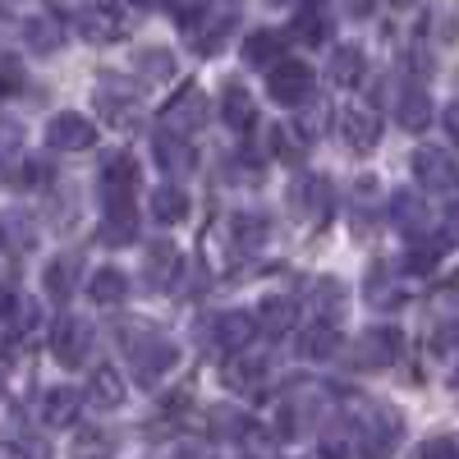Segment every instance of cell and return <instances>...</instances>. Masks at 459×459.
<instances>
[{"label": "cell", "mask_w": 459, "mask_h": 459, "mask_svg": "<svg viewBox=\"0 0 459 459\" xmlns=\"http://www.w3.org/2000/svg\"><path fill=\"white\" fill-rule=\"evenodd\" d=\"M74 281H79V262H74V257H56V262L47 266V294H51L56 303H65V299L74 294Z\"/></svg>", "instance_id": "obj_33"}, {"label": "cell", "mask_w": 459, "mask_h": 459, "mask_svg": "<svg viewBox=\"0 0 459 459\" xmlns=\"http://www.w3.org/2000/svg\"><path fill=\"white\" fill-rule=\"evenodd\" d=\"M340 134H344V143H350V152H372L377 138H381V120L372 110H344Z\"/></svg>", "instance_id": "obj_14"}, {"label": "cell", "mask_w": 459, "mask_h": 459, "mask_svg": "<svg viewBox=\"0 0 459 459\" xmlns=\"http://www.w3.org/2000/svg\"><path fill=\"white\" fill-rule=\"evenodd\" d=\"M335 350H340L335 322H317V317H313V326L299 335V354H303V359H331Z\"/></svg>", "instance_id": "obj_24"}, {"label": "cell", "mask_w": 459, "mask_h": 459, "mask_svg": "<svg viewBox=\"0 0 459 459\" xmlns=\"http://www.w3.org/2000/svg\"><path fill=\"white\" fill-rule=\"evenodd\" d=\"M308 303H313L317 322H340V313H344V285L331 281V276H317L308 285Z\"/></svg>", "instance_id": "obj_17"}, {"label": "cell", "mask_w": 459, "mask_h": 459, "mask_svg": "<svg viewBox=\"0 0 459 459\" xmlns=\"http://www.w3.org/2000/svg\"><path fill=\"white\" fill-rule=\"evenodd\" d=\"M23 42H28V51L32 56H51L56 47H60V23H56V14H37V19H23Z\"/></svg>", "instance_id": "obj_23"}, {"label": "cell", "mask_w": 459, "mask_h": 459, "mask_svg": "<svg viewBox=\"0 0 459 459\" xmlns=\"http://www.w3.org/2000/svg\"><path fill=\"white\" fill-rule=\"evenodd\" d=\"M230 28H235V19H230V14H207L194 32H188V37H194V51H203V56L221 51L225 37H230Z\"/></svg>", "instance_id": "obj_28"}, {"label": "cell", "mask_w": 459, "mask_h": 459, "mask_svg": "<svg viewBox=\"0 0 459 459\" xmlns=\"http://www.w3.org/2000/svg\"><path fill=\"white\" fill-rule=\"evenodd\" d=\"M207 418H212V437H244L248 432V418L230 404H216Z\"/></svg>", "instance_id": "obj_38"}, {"label": "cell", "mask_w": 459, "mask_h": 459, "mask_svg": "<svg viewBox=\"0 0 459 459\" xmlns=\"http://www.w3.org/2000/svg\"><path fill=\"white\" fill-rule=\"evenodd\" d=\"M88 294H92V303H101V308H115V303L129 299V276L115 272V266H101V272H92V281H88Z\"/></svg>", "instance_id": "obj_20"}, {"label": "cell", "mask_w": 459, "mask_h": 459, "mask_svg": "<svg viewBox=\"0 0 459 459\" xmlns=\"http://www.w3.org/2000/svg\"><path fill=\"white\" fill-rule=\"evenodd\" d=\"M395 115H400V125H404L409 134H418V129H428V125H432V97H428L423 88H409V92L400 97Z\"/></svg>", "instance_id": "obj_25"}, {"label": "cell", "mask_w": 459, "mask_h": 459, "mask_svg": "<svg viewBox=\"0 0 459 459\" xmlns=\"http://www.w3.org/2000/svg\"><path fill=\"white\" fill-rule=\"evenodd\" d=\"M418 459H459V446L446 441V437H437V441H428L423 450H418Z\"/></svg>", "instance_id": "obj_43"}, {"label": "cell", "mask_w": 459, "mask_h": 459, "mask_svg": "<svg viewBox=\"0 0 459 459\" xmlns=\"http://www.w3.org/2000/svg\"><path fill=\"white\" fill-rule=\"evenodd\" d=\"M262 377V363L257 359H244V350H239V359L225 368V381L230 386H244V391H253V381Z\"/></svg>", "instance_id": "obj_41"}, {"label": "cell", "mask_w": 459, "mask_h": 459, "mask_svg": "<svg viewBox=\"0 0 459 459\" xmlns=\"http://www.w3.org/2000/svg\"><path fill=\"white\" fill-rule=\"evenodd\" d=\"M404 441V418L395 409H368L359 423V455L363 459H391Z\"/></svg>", "instance_id": "obj_2"}, {"label": "cell", "mask_w": 459, "mask_h": 459, "mask_svg": "<svg viewBox=\"0 0 459 459\" xmlns=\"http://www.w3.org/2000/svg\"><path fill=\"white\" fill-rule=\"evenodd\" d=\"M170 10H175V23H179L184 32H194V28L212 14V0H175Z\"/></svg>", "instance_id": "obj_40"}, {"label": "cell", "mask_w": 459, "mask_h": 459, "mask_svg": "<svg viewBox=\"0 0 459 459\" xmlns=\"http://www.w3.org/2000/svg\"><path fill=\"white\" fill-rule=\"evenodd\" d=\"M326 28H331L326 14L313 5V10H299V14H294V28H290V32L303 37V42H326Z\"/></svg>", "instance_id": "obj_39"}, {"label": "cell", "mask_w": 459, "mask_h": 459, "mask_svg": "<svg viewBox=\"0 0 459 459\" xmlns=\"http://www.w3.org/2000/svg\"><path fill=\"white\" fill-rule=\"evenodd\" d=\"M257 326H262V335H285L294 326V303L290 299H262Z\"/></svg>", "instance_id": "obj_31"}, {"label": "cell", "mask_w": 459, "mask_h": 459, "mask_svg": "<svg viewBox=\"0 0 459 459\" xmlns=\"http://www.w3.org/2000/svg\"><path fill=\"white\" fill-rule=\"evenodd\" d=\"M281 47L285 42H281L276 32H253L248 42H244V60L248 65H276L281 60Z\"/></svg>", "instance_id": "obj_35"}, {"label": "cell", "mask_w": 459, "mask_h": 459, "mask_svg": "<svg viewBox=\"0 0 459 459\" xmlns=\"http://www.w3.org/2000/svg\"><path fill=\"white\" fill-rule=\"evenodd\" d=\"M446 134L459 143V101H450V106H446Z\"/></svg>", "instance_id": "obj_45"}, {"label": "cell", "mask_w": 459, "mask_h": 459, "mask_svg": "<svg viewBox=\"0 0 459 459\" xmlns=\"http://www.w3.org/2000/svg\"><path fill=\"white\" fill-rule=\"evenodd\" d=\"M363 69H368V60H363L359 47H335V56H331V65H326L331 83H340V88L359 83V79H363Z\"/></svg>", "instance_id": "obj_26"}, {"label": "cell", "mask_w": 459, "mask_h": 459, "mask_svg": "<svg viewBox=\"0 0 459 459\" xmlns=\"http://www.w3.org/2000/svg\"><path fill=\"white\" fill-rule=\"evenodd\" d=\"M152 147H157V161H161L166 175H188V170H194V147H188V134L161 129L157 138H152Z\"/></svg>", "instance_id": "obj_13"}, {"label": "cell", "mask_w": 459, "mask_h": 459, "mask_svg": "<svg viewBox=\"0 0 459 459\" xmlns=\"http://www.w3.org/2000/svg\"><path fill=\"white\" fill-rule=\"evenodd\" d=\"M450 294H459V276H455V281H450Z\"/></svg>", "instance_id": "obj_50"}, {"label": "cell", "mask_w": 459, "mask_h": 459, "mask_svg": "<svg viewBox=\"0 0 459 459\" xmlns=\"http://www.w3.org/2000/svg\"><path fill=\"white\" fill-rule=\"evenodd\" d=\"M88 350H92V326L79 322V317H60L56 331H51V354L60 368H83L88 363Z\"/></svg>", "instance_id": "obj_7"}, {"label": "cell", "mask_w": 459, "mask_h": 459, "mask_svg": "<svg viewBox=\"0 0 459 459\" xmlns=\"http://www.w3.org/2000/svg\"><path fill=\"white\" fill-rule=\"evenodd\" d=\"M134 69H138L143 83H161V79H170V74H175V56L166 47H147V51L134 56Z\"/></svg>", "instance_id": "obj_29"}, {"label": "cell", "mask_w": 459, "mask_h": 459, "mask_svg": "<svg viewBox=\"0 0 459 459\" xmlns=\"http://www.w3.org/2000/svg\"><path fill=\"white\" fill-rule=\"evenodd\" d=\"M125 354H129V368H134V381L143 386H157V381L179 363V350L166 340V335H125Z\"/></svg>", "instance_id": "obj_1"}, {"label": "cell", "mask_w": 459, "mask_h": 459, "mask_svg": "<svg viewBox=\"0 0 459 459\" xmlns=\"http://www.w3.org/2000/svg\"><path fill=\"white\" fill-rule=\"evenodd\" d=\"M74 459H115V432L106 428H83L79 437H74Z\"/></svg>", "instance_id": "obj_30"}, {"label": "cell", "mask_w": 459, "mask_h": 459, "mask_svg": "<svg viewBox=\"0 0 459 459\" xmlns=\"http://www.w3.org/2000/svg\"><path fill=\"white\" fill-rule=\"evenodd\" d=\"M386 212H391L395 230H400V235H409V239H423L428 230H432V212H428L423 194H413V188H400V194H391Z\"/></svg>", "instance_id": "obj_9"}, {"label": "cell", "mask_w": 459, "mask_h": 459, "mask_svg": "<svg viewBox=\"0 0 459 459\" xmlns=\"http://www.w3.org/2000/svg\"><path fill=\"white\" fill-rule=\"evenodd\" d=\"M138 235L134 194H101V239L106 244H129Z\"/></svg>", "instance_id": "obj_8"}, {"label": "cell", "mask_w": 459, "mask_h": 459, "mask_svg": "<svg viewBox=\"0 0 459 459\" xmlns=\"http://www.w3.org/2000/svg\"><path fill=\"white\" fill-rule=\"evenodd\" d=\"M400 350H404V335H400L395 326H368V331L354 340L350 359H354V368L377 372V368H391V363L400 359Z\"/></svg>", "instance_id": "obj_3"}, {"label": "cell", "mask_w": 459, "mask_h": 459, "mask_svg": "<svg viewBox=\"0 0 459 459\" xmlns=\"http://www.w3.org/2000/svg\"><path fill=\"white\" fill-rule=\"evenodd\" d=\"M14 303H19V294H10L5 285H0V317H10V313H14Z\"/></svg>", "instance_id": "obj_47"}, {"label": "cell", "mask_w": 459, "mask_h": 459, "mask_svg": "<svg viewBox=\"0 0 459 459\" xmlns=\"http://www.w3.org/2000/svg\"><path fill=\"white\" fill-rule=\"evenodd\" d=\"M175 459H207V450H179Z\"/></svg>", "instance_id": "obj_48"}, {"label": "cell", "mask_w": 459, "mask_h": 459, "mask_svg": "<svg viewBox=\"0 0 459 459\" xmlns=\"http://www.w3.org/2000/svg\"><path fill=\"white\" fill-rule=\"evenodd\" d=\"M257 331H262V326H257V313H221V317H212V326H207L212 344H221V350H230V354L248 350V340H253Z\"/></svg>", "instance_id": "obj_11"}, {"label": "cell", "mask_w": 459, "mask_h": 459, "mask_svg": "<svg viewBox=\"0 0 459 459\" xmlns=\"http://www.w3.org/2000/svg\"><path fill=\"white\" fill-rule=\"evenodd\" d=\"M134 5H143V10H152V5H157V0H134Z\"/></svg>", "instance_id": "obj_49"}, {"label": "cell", "mask_w": 459, "mask_h": 459, "mask_svg": "<svg viewBox=\"0 0 459 459\" xmlns=\"http://www.w3.org/2000/svg\"><path fill=\"white\" fill-rule=\"evenodd\" d=\"M455 386H459V372H455Z\"/></svg>", "instance_id": "obj_52"}, {"label": "cell", "mask_w": 459, "mask_h": 459, "mask_svg": "<svg viewBox=\"0 0 459 459\" xmlns=\"http://www.w3.org/2000/svg\"><path fill=\"white\" fill-rule=\"evenodd\" d=\"M235 244L239 248H262L266 244V216H257V212L235 216Z\"/></svg>", "instance_id": "obj_37"}, {"label": "cell", "mask_w": 459, "mask_h": 459, "mask_svg": "<svg viewBox=\"0 0 459 459\" xmlns=\"http://www.w3.org/2000/svg\"><path fill=\"white\" fill-rule=\"evenodd\" d=\"M47 147L51 152H83L92 147V120L79 110H60L56 120L47 125Z\"/></svg>", "instance_id": "obj_10"}, {"label": "cell", "mask_w": 459, "mask_h": 459, "mask_svg": "<svg viewBox=\"0 0 459 459\" xmlns=\"http://www.w3.org/2000/svg\"><path fill=\"white\" fill-rule=\"evenodd\" d=\"M276 5H290V0H276Z\"/></svg>", "instance_id": "obj_51"}, {"label": "cell", "mask_w": 459, "mask_h": 459, "mask_svg": "<svg viewBox=\"0 0 459 459\" xmlns=\"http://www.w3.org/2000/svg\"><path fill=\"white\" fill-rule=\"evenodd\" d=\"M88 404L92 409H120L125 404V377L115 368H92V377H88Z\"/></svg>", "instance_id": "obj_15"}, {"label": "cell", "mask_w": 459, "mask_h": 459, "mask_svg": "<svg viewBox=\"0 0 459 459\" xmlns=\"http://www.w3.org/2000/svg\"><path fill=\"white\" fill-rule=\"evenodd\" d=\"M14 459H51V450H47V441L23 437V441H14Z\"/></svg>", "instance_id": "obj_44"}, {"label": "cell", "mask_w": 459, "mask_h": 459, "mask_svg": "<svg viewBox=\"0 0 459 459\" xmlns=\"http://www.w3.org/2000/svg\"><path fill=\"white\" fill-rule=\"evenodd\" d=\"M79 404H83V395H79V391H69V386L47 391V395H42V423H51V428H69L74 418H79Z\"/></svg>", "instance_id": "obj_21"}, {"label": "cell", "mask_w": 459, "mask_h": 459, "mask_svg": "<svg viewBox=\"0 0 459 459\" xmlns=\"http://www.w3.org/2000/svg\"><path fill=\"white\" fill-rule=\"evenodd\" d=\"M266 92H272L281 106H303L313 92V69L303 60H276L272 79H266Z\"/></svg>", "instance_id": "obj_6"}, {"label": "cell", "mask_w": 459, "mask_h": 459, "mask_svg": "<svg viewBox=\"0 0 459 459\" xmlns=\"http://www.w3.org/2000/svg\"><path fill=\"white\" fill-rule=\"evenodd\" d=\"M152 216H157L161 225H179L188 216V194L175 184H161L157 194H152Z\"/></svg>", "instance_id": "obj_27"}, {"label": "cell", "mask_w": 459, "mask_h": 459, "mask_svg": "<svg viewBox=\"0 0 459 459\" xmlns=\"http://www.w3.org/2000/svg\"><path fill=\"white\" fill-rule=\"evenodd\" d=\"M413 175L423 188H432V194H459V166L441 147H418L413 152Z\"/></svg>", "instance_id": "obj_5"}, {"label": "cell", "mask_w": 459, "mask_h": 459, "mask_svg": "<svg viewBox=\"0 0 459 459\" xmlns=\"http://www.w3.org/2000/svg\"><path fill=\"white\" fill-rule=\"evenodd\" d=\"M19 88H23V65H19V56L0 51V92H19Z\"/></svg>", "instance_id": "obj_42"}, {"label": "cell", "mask_w": 459, "mask_h": 459, "mask_svg": "<svg viewBox=\"0 0 459 459\" xmlns=\"http://www.w3.org/2000/svg\"><path fill=\"white\" fill-rule=\"evenodd\" d=\"M138 184V166L129 152H110V157L101 161V194H134Z\"/></svg>", "instance_id": "obj_18"}, {"label": "cell", "mask_w": 459, "mask_h": 459, "mask_svg": "<svg viewBox=\"0 0 459 459\" xmlns=\"http://www.w3.org/2000/svg\"><path fill=\"white\" fill-rule=\"evenodd\" d=\"M290 203L294 212L308 221L313 230L331 221V207H335V194H331V179L326 175H299L294 188H290Z\"/></svg>", "instance_id": "obj_4"}, {"label": "cell", "mask_w": 459, "mask_h": 459, "mask_svg": "<svg viewBox=\"0 0 459 459\" xmlns=\"http://www.w3.org/2000/svg\"><path fill=\"white\" fill-rule=\"evenodd\" d=\"M143 276H147L152 290H166V285L179 276V248H175V244H152V248H147Z\"/></svg>", "instance_id": "obj_19"}, {"label": "cell", "mask_w": 459, "mask_h": 459, "mask_svg": "<svg viewBox=\"0 0 459 459\" xmlns=\"http://www.w3.org/2000/svg\"><path fill=\"white\" fill-rule=\"evenodd\" d=\"M363 299L372 303V308H395V303L404 299L400 294V281H395V266L377 262L372 272H368V281H363Z\"/></svg>", "instance_id": "obj_16"}, {"label": "cell", "mask_w": 459, "mask_h": 459, "mask_svg": "<svg viewBox=\"0 0 459 459\" xmlns=\"http://www.w3.org/2000/svg\"><path fill=\"white\" fill-rule=\"evenodd\" d=\"M0 244H5L10 253H28L32 244H37V230H32V221L28 216H0Z\"/></svg>", "instance_id": "obj_32"}, {"label": "cell", "mask_w": 459, "mask_h": 459, "mask_svg": "<svg viewBox=\"0 0 459 459\" xmlns=\"http://www.w3.org/2000/svg\"><path fill=\"white\" fill-rule=\"evenodd\" d=\"M372 5H377V0H344V10H350L354 19H368V14H372Z\"/></svg>", "instance_id": "obj_46"}, {"label": "cell", "mask_w": 459, "mask_h": 459, "mask_svg": "<svg viewBox=\"0 0 459 459\" xmlns=\"http://www.w3.org/2000/svg\"><path fill=\"white\" fill-rule=\"evenodd\" d=\"M253 97H248V88L244 83H225V92H221V120L230 125V129H253Z\"/></svg>", "instance_id": "obj_22"}, {"label": "cell", "mask_w": 459, "mask_h": 459, "mask_svg": "<svg viewBox=\"0 0 459 459\" xmlns=\"http://www.w3.org/2000/svg\"><path fill=\"white\" fill-rule=\"evenodd\" d=\"M23 161V129L14 120H0V175Z\"/></svg>", "instance_id": "obj_36"}, {"label": "cell", "mask_w": 459, "mask_h": 459, "mask_svg": "<svg viewBox=\"0 0 459 459\" xmlns=\"http://www.w3.org/2000/svg\"><path fill=\"white\" fill-rule=\"evenodd\" d=\"M207 120V97L198 88H179V97L166 106V129L175 134H194Z\"/></svg>", "instance_id": "obj_12"}, {"label": "cell", "mask_w": 459, "mask_h": 459, "mask_svg": "<svg viewBox=\"0 0 459 459\" xmlns=\"http://www.w3.org/2000/svg\"><path fill=\"white\" fill-rule=\"evenodd\" d=\"M446 253V239H413V248L404 253V272H413V276H428L432 266H437V257Z\"/></svg>", "instance_id": "obj_34"}]
</instances>
